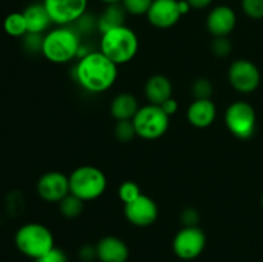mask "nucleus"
<instances>
[{
	"label": "nucleus",
	"instance_id": "f257e3e1",
	"mask_svg": "<svg viewBox=\"0 0 263 262\" xmlns=\"http://www.w3.org/2000/svg\"><path fill=\"white\" fill-rule=\"evenodd\" d=\"M117 64L100 50L90 51L87 55L79 59L73 69L77 84L91 94H100L115 85L118 76Z\"/></svg>",
	"mask_w": 263,
	"mask_h": 262
},
{
	"label": "nucleus",
	"instance_id": "f03ea898",
	"mask_svg": "<svg viewBox=\"0 0 263 262\" xmlns=\"http://www.w3.org/2000/svg\"><path fill=\"white\" fill-rule=\"evenodd\" d=\"M81 35L71 26H59L44 35L41 54L51 63L63 64L77 58Z\"/></svg>",
	"mask_w": 263,
	"mask_h": 262
},
{
	"label": "nucleus",
	"instance_id": "7ed1b4c3",
	"mask_svg": "<svg viewBox=\"0 0 263 262\" xmlns=\"http://www.w3.org/2000/svg\"><path fill=\"white\" fill-rule=\"evenodd\" d=\"M138 50V36L127 26H120L102 33L100 51L117 66L133 61Z\"/></svg>",
	"mask_w": 263,
	"mask_h": 262
},
{
	"label": "nucleus",
	"instance_id": "20e7f679",
	"mask_svg": "<svg viewBox=\"0 0 263 262\" xmlns=\"http://www.w3.org/2000/svg\"><path fill=\"white\" fill-rule=\"evenodd\" d=\"M14 243L21 253L36 259L54 248V236L50 229L43 223L30 222L18 229Z\"/></svg>",
	"mask_w": 263,
	"mask_h": 262
},
{
	"label": "nucleus",
	"instance_id": "39448f33",
	"mask_svg": "<svg viewBox=\"0 0 263 262\" xmlns=\"http://www.w3.org/2000/svg\"><path fill=\"white\" fill-rule=\"evenodd\" d=\"M69 193L84 202L95 200L104 194L107 189V177L104 172L94 166H81L68 176Z\"/></svg>",
	"mask_w": 263,
	"mask_h": 262
},
{
	"label": "nucleus",
	"instance_id": "423d86ee",
	"mask_svg": "<svg viewBox=\"0 0 263 262\" xmlns=\"http://www.w3.org/2000/svg\"><path fill=\"white\" fill-rule=\"evenodd\" d=\"M136 135L145 140H156L167 133L170 116L164 113L161 105L146 104L139 108L133 118Z\"/></svg>",
	"mask_w": 263,
	"mask_h": 262
},
{
	"label": "nucleus",
	"instance_id": "0eeeda50",
	"mask_svg": "<svg viewBox=\"0 0 263 262\" xmlns=\"http://www.w3.org/2000/svg\"><path fill=\"white\" fill-rule=\"evenodd\" d=\"M225 123L235 138L247 140L252 138L256 131V110L247 102L231 103L225 112Z\"/></svg>",
	"mask_w": 263,
	"mask_h": 262
},
{
	"label": "nucleus",
	"instance_id": "6e6552de",
	"mask_svg": "<svg viewBox=\"0 0 263 262\" xmlns=\"http://www.w3.org/2000/svg\"><path fill=\"white\" fill-rule=\"evenodd\" d=\"M187 10L190 7L185 0H153L146 17L152 26L164 30L176 25Z\"/></svg>",
	"mask_w": 263,
	"mask_h": 262
},
{
	"label": "nucleus",
	"instance_id": "1a4fd4ad",
	"mask_svg": "<svg viewBox=\"0 0 263 262\" xmlns=\"http://www.w3.org/2000/svg\"><path fill=\"white\" fill-rule=\"evenodd\" d=\"M207 238L199 226H184L177 231L172 241V249L179 258L190 261L202 254Z\"/></svg>",
	"mask_w": 263,
	"mask_h": 262
},
{
	"label": "nucleus",
	"instance_id": "9d476101",
	"mask_svg": "<svg viewBox=\"0 0 263 262\" xmlns=\"http://www.w3.org/2000/svg\"><path fill=\"white\" fill-rule=\"evenodd\" d=\"M228 77L233 89L241 94H251L256 91L261 84L258 67L248 59H236L233 62L229 67Z\"/></svg>",
	"mask_w": 263,
	"mask_h": 262
},
{
	"label": "nucleus",
	"instance_id": "9b49d317",
	"mask_svg": "<svg viewBox=\"0 0 263 262\" xmlns=\"http://www.w3.org/2000/svg\"><path fill=\"white\" fill-rule=\"evenodd\" d=\"M51 22L58 26L73 25L86 13L87 0H44Z\"/></svg>",
	"mask_w": 263,
	"mask_h": 262
},
{
	"label": "nucleus",
	"instance_id": "f8f14e48",
	"mask_svg": "<svg viewBox=\"0 0 263 262\" xmlns=\"http://www.w3.org/2000/svg\"><path fill=\"white\" fill-rule=\"evenodd\" d=\"M123 213L131 225L146 228L153 225L158 218V205L151 197L141 194L133 202L126 203Z\"/></svg>",
	"mask_w": 263,
	"mask_h": 262
},
{
	"label": "nucleus",
	"instance_id": "ddd939ff",
	"mask_svg": "<svg viewBox=\"0 0 263 262\" xmlns=\"http://www.w3.org/2000/svg\"><path fill=\"white\" fill-rule=\"evenodd\" d=\"M36 189L44 200L59 203L69 194L68 176L59 171H49L39 179Z\"/></svg>",
	"mask_w": 263,
	"mask_h": 262
},
{
	"label": "nucleus",
	"instance_id": "4468645a",
	"mask_svg": "<svg viewBox=\"0 0 263 262\" xmlns=\"http://www.w3.org/2000/svg\"><path fill=\"white\" fill-rule=\"evenodd\" d=\"M205 25L213 38H228L236 26V14L233 8L218 5L208 13Z\"/></svg>",
	"mask_w": 263,
	"mask_h": 262
},
{
	"label": "nucleus",
	"instance_id": "2eb2a0df",
	"mask_svg": "<svg viewBox=\"0 0 263 262\" xmlns=\"http://www.w3.org/2000/svg\"><path fill=\"white\" fill-rule=\"evenodd\" d=\"M95 247L97 258L100 262H126L130 256L127 244L117 236H104Z\"/></svg>",
	"mask_w": 263,
	"mask_h": 262
},
{
	"label": "nucleus",
	"instance_id": "dca6fc26",
	"mask_svg": "<svg viewBox=\"0 0 263 262\" xmlns=\"http://www.w3.org/2000/svg\"><path fill=\"white\" fill-rule=\"evenodd\" d=\"M216 115H217V108L212 99L194 100L189 105L186 112L190 125L198 128H205L212 125L216 120Z\"/></svg>",
	"mask_w": 263,
	"mask_h": 262
},
{
	"label": "nucleus",
	"instance_id": "f3484780",
	"mask_svg": "<svg viewBox=\"0 0 263 262\" xmlns=\"http://www.w3.org/2000/svg\"><path fill=\"white\" fill-rule=\"evenodd\" d=\"M144 92L149 104L162 105L172 98V84L168 77L163 74H153L146 80Z\"/></svg>",
	"mask_w": 263,
	"mask_h": 262
},
{
	"label": "nucleus",
	"instance_id": "a211bd4d",
	"mask_svg": "<svg viewBox=\"0 0 263 262\" xmlns=\"http://www.w3.org/2000/svg\"><path fill=\"white\" fill-rule=\"evenodd\" d=\"M26 23H27V32L44 33L51 25L50 15L43 3L31 4L23 10Z\"/></svg>",
	"mask_w": 263,
	"mask_h": 262
},
{
	"label": "nucleus",
	"instance_id": "6ab92c4d",
	"mask_svg": "<svg viewBox=\"0 0 263 262\" xmlns=\"http://www.w3.org/2000/svg\"><path fill=\"white\" fill-rule=\"evenodd\" d=\"M139 108L140 107H139L138 99L133 94L121 92L112 100L110 115L117 121L133 120L135 117L136 112L139 110Z\"/></svg>",
	"mask_w": 263,
	"mask_h": 262
},
{
	"label": "nucleus",
	"instance_id": "aec40b11",
	"mask_svg": "<svg viewBox=\"0 0 263 262\" xmlns=\"http://www.w3.org/2000/svg\"><path fill=\"white\" fill-rule=\"evenodd\" d=\"M126 14L127 13L123 9L122 4H109L98 18V31L104 33L112 28L123 26Z\"/></svg>",
	"mask_w": 263,
	"mask_h": 262
},
{
	"label": "nucleus",
	"instance_id": "412c9836",
	"mask_svg": "<svg viewBox=\"0 0 263 262\" xmlns=\"http://www.w3.org/2000/svg\"><path fill=\"white\" fill-rule=\"evenodd\" d=\"M4 31L13 38H23L27 33V23H26L23 13H10L4 20Z\"/></svg>",
	"mask_w": 263,
	"mask_h": 262
},
{
	"label": "nucleus",
	"instance_id": "4be33fe9",
	"mask_svg": "<svg viewBox=\"0 0 263 262\" xmlns=\"http://www.w3.org/2000/svg\"><path fill=\"white\" fill-rule=\"evenodd\" d=\"M59 211L67 218H76L84 211V200L69 193L66 198L59 202Z\"/></svg>",
	"mask_w": 263,
	"mask_h": 262
},
{
	"label": "nucleus",
	"instance_id": "5701e85b",
	"mask_svg": "<svg viewBox=\"0 0 263 262\" xmlns=\"http://www.w3.org/2000/svg\"><path fill=\"white\" fill-rule=\"evenodd\" d=\"M115 135L117 140L121 141V143H130V141H133V139L138 136L136 135L135 127H134L133 120L117 121L115 127Z\"/></svg>",
	"mask_w": 263,
	"mask_h": 262
},
{
	"label": "nucleus",
	"instance_id": "b1692460",
	"mask_svg": "<svg viewBox=\"0 0 263 262\" xmlns=\"http://www.w3.org/2000/svg\"><path fill=\"white\" fill-rule=\"evenodd\" d=\"M192 94L195 100L211 99L213 94V85L208 79L200 77L195 80L192 85Z\"/></svg>",
	"mask_w": 263,
	"mask_h": 262
},
{
	"label": "nucleus",
	"instance_id": "393cba45",
	"mask_svg": "<svg viewBox=\"0 0 263 262\" xmlns=\"http://www.w3.org/2000/svg\"><path fill=\"white\" fill-rule=\"evenodd\" d=\"M141 194L143 193H141L140 188L134 181H123L118 188V197H120L121 202H123L125 204L135 200Z\"/></svg>",
	"mask_w": 263,
	"mask_h": 262
},
{
	"label": "nucleus",
	"instance_id": "a878e982",
	"mask_svg": "<svg viewBox=\"0 0 263 262\" xmlns=\"http://www.w3.org/2000/svg\"><path fill=\"white\" fill-rule=\"evenodd\" d=\"M152 3L153 0H122L121 4L128 14L143 15L148 13Z\"/></svg>",
	"mask_w": 263,
	"mask_h": 262
},
{
	"label": "nucleus",
	"instance_id": "bb28decb",
	"mask_svg": "<svg viewBox=\"0 0 263 262\" xmlns=\"http://www.w3.org/2000/svg\"><path fill=\"white\" fill-rule=\"evenodd\" d=\"M43 33L27 32L23 36V48L31 54L41 53V49H43Z\"/></svg>",
	"mask_w": 263,
	"mask_h": 262
},
{
	"label": "nucleus",
	"instance_id": "cd10ccee",
	"mask_svg": "<svg viewBox=\"0 0 263 262\" xmlns=\"http://www.w3.org/2000/svg\"><path fill=\"white\" fill-rule=\"evenodd\" d=\"M241 9L252 20H262L263 0H241Z\"/></svg>",
	"mask_w": 263,
	"mask_h": 262
},
{
	"label": "nucleus",
	"instance_id": "c85d7f7f",
	"mask_svg": "<svg viewBox=\"0 0 263 262\" xmlns=\"http://www.w3.org/2000/svg\"><path fill=\"white\" fill-rule=\"evenodd\" d=\"M211 49H212V53L216 57L225 58L231 53L233 45H231V41L228 38H215V40L212 41V45H211Z\"/></svg>",
	"mask_w": 263,
	"mask_h": 262
},
{
	"label": "nucleus",
	"instance_id": "c756f323",
	"mask_svg": "<svg viewBox=\"0 0 263 262\" xmlns=\"http://www.w3.org/2000/svg\"><path fill=\"white\" fill-rule=\"evenodd\" d=\"M73 25V28L80 33V35H82V33H89L91 32L94 28H98V18L94 20V17H90V15H87L86 13H85V14L82 15L80 20H77Z\"/></svg>",
	"mask_w": 263,
	"mask_h": 262
},
{
	"label": "nucleus",
	"instance_id": "7c9ffc66",
	"mask_svg": "<svg viewBox=\"0 0 263 262\" xmlns=\"http://www.w3.org/2000/svg\"><path fill=\"white\" fill-rule=\"evenodd\" d=\"M35 262H68V258H67V254L62 249L54 247L50 251L44 253L43 256L36 258Z\"/></svg>",
	"mask_w": 263,
	"mask_h": 262
},
{
	"label": "nucleus",
	"instance_id": "2f4dec72",
	"mask_svg": "<svg viewBox=\"0 0 263 262\" xmlns=\"http://www.w3.org/2000/svg\"><path fill=\"white\" fill-rule=\"evenodd\" d=\"M181 222L184 223V226H198L199 222V213L194 208H185L181 212Z\"/></svg>",
	"mask_w": 263,
	"mask_h": 262
},
{
	"label": "nucleus",
	"instance_id": "473e14b6",
	"mask_svg": "<svg viewBox=\"0 0 263 262\" xmlns=\"http://www.w3.org/2000/svg\"><path fill=\"white\" fill-rule=\"evenodd\" d=\"M79 254H80V258H81L82 261L85 262L92 261L94 258H97V247H91L89 246V244H86V246L80 248Z\"/></svg>",
	"mask_w": 263,
	"mask_h": 262
},
{
	"label": "nucleus",
	"instance_id": "72a5a7b5",
	"mask_svg": "<svg viewBox=\"0 0 263 262\" xmlns=\"http://www.w3.org/2000/svg\"><path fill=\"white\" fill-rule=\"evenodd\" d=\"M161 107L166 115L172 116L177 112V109H179V103H177V100L175 99V98H170V99H167Z\"/></svg>",
	"mask_w": 263,
	"mask_h": 262
},
{
	"label": "nucleus",
	"instance_id": "f704fd0d",
	"mask_svg": "<svg viewBox=\"0 0 263 262\" xmlns=\"http://www.w3.org/2000/svg\"><path fill=\"white\" fill-rule=\"evenodd\" d=\"M186 2L189 3L192 9L193 8L194 9H204V8L210 7L213 0H186Z\"/></svg>",
	"mask_w": 263,
	"mask_h": 262
},
{
	"label": "nucleus",
	"instance_id": "c9c22d12",
	"mask_svg": "<svg viewBox=\"0 0 263 262\" xmlns=\"http://www.w3.org/2000/svg\"><path fill=\"white\" fill-rule=\"evenodd\" d=\"M100 2L105 3L107 5H109V4H120L122 0H100Z\"/></svg>",
	"mask_w": 263,
	"mask_h": 262
},
{
	"label": "nucleus",
	"instance_id": "e433bc0d",
	"mask_svg": "<svg viewBox=\"0 0 263 262\" xmlns=\"http://www.w3.org/2000/svg\"><path fill=\"white\" fill-rule=\"evenodd\" d=\"M261 203H262V207H263V194H262V198H261Z\"/></svg>",
	"mask_w": 263,
	"mask_h": 262
}]
</instances>
